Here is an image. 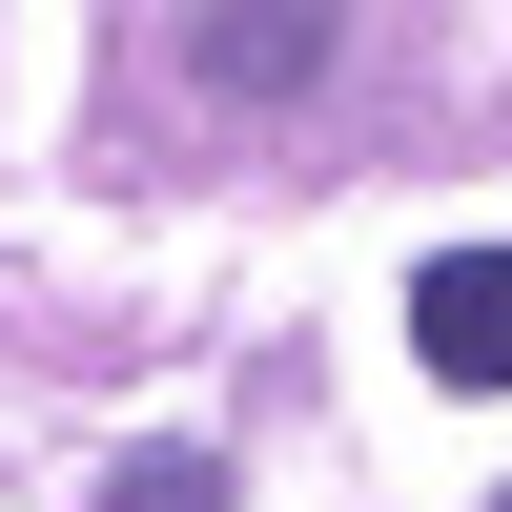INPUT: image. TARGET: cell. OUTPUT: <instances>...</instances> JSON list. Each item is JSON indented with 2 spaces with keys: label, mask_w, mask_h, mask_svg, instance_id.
Returning a JSON list of instances; mask_svg holds the SVG:
<instances>
[{
  "label": "cell",
  "mask_w": 512,
  "mask_h": 512,
  "mask_svg": "<svg viewBox=\"0 0 512 512\" xmlns=\"http://www.w3.org/2000/svg\"><path fill=\"white\" fill-rule=\"evenodd\" d=\"M410 349H431L451 390H512V246H451V267L410 287Z\"/></svg>",
  "instance_id": "obj_1"
},
{
  "label": "cell",
  "mask_w": 512,
  "mask_h": 512,
  "mask_svg": "<svg viewBox=\"0 0 512 512\" xmlns=\"http://www.w3.org/2000/svg\"><path fill=\"white\" fill-rule=\"evenodd\" d=\"M103 512H226V472H205V451H144V472H123Z\"/></svg>",
  "instance_id": "obj_2"
},
{
  "label": "cell",
  "mask_w": 512,
  "mask_h": 512,
  "mask_svg": "<svg viewBox=\"0 0 512 512\" xmlns=\"http://www.w3.org/2000/svg\"><path fill=\"white\" fill-rule=\"evenodd\" d=\"M492 512H512V492H492Z\"/></svg>",
  "instance_id": "obj_3"
}]
</instances>
